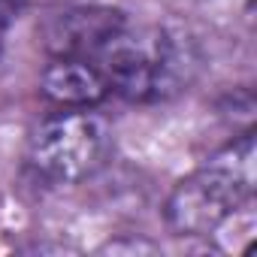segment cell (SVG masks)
<instances>
[{
  "label": "cell",
  "mask_w": 257,
  "mask_h": 257,
  "mask_svg": "<svg viewBox=\"0 0 257 257\" xmlns=\"http://www.w3.org/2000/svg\"><path fill=\"white\" fill-rule=\"evenodd\" d=\"M109 91L131 103H158L179 94L197 67L191 43L167 28L127 22L94 58Z\"/></svg>",
  "instance_id": "obj_1"
},
{
  "label": "cell",
  "mask_w": 257,
  "mask_h": 257,
  "mask_svg": "<svg viewBox=\"0 0 257 257\" xmlns=\"http://www.w3.org/2000/svg\"><path fill=\"white\" fill-rule=\"evenodd\" d=\"M254 197V134H242L167 197L164 221L176 236H209Z\"/></svg>",
  "instance_id": "obj_2"
},
{
  "label": "cell",
  "mask_w": 257,
  "mask_h": 257,
  "mask_svg": "<svg viewBox=\"0 0 257 257\" xmlns=\"http://www.w3.org/2000/svg\"><path fill=\"white\" fill-rule=\"evenodd\" d=\"M109 155L112 131L91 109H61L43 118L28 143L31 167L55 185L91 179L106 167Z\"/></svg>",
  "instance_id": "obj_3"
},
{
  "label": "cell",
  "mask_w": 257,
  "mask_h": 257,
  "mask_svg": "<svg viewBox=\"0 0 257 257\" xmlns=\"http://www.w3.org/2000/svg\"><path fill=\"white\" fill-rule=\"evenodd\" d=\"M131 22L112 7H76L58 13L46 25V49L52 58H85L94 61L109 40Z\"/></svg>",
  "instance_id": "obj_4"
},
{
  "label": "cell",
  "mask_w": 257,
  "mask_h": 257,
  "mask_svg": "<svg viewBox=\"0 0 257 257\" xmlns=\"http://www.w3.org/2000/svg\"><path fill=\"white\" fill-rule=\"evenodd\" d=\"M40 91L58 109H94L112 94L100 67L85 58H52L40 76Z\"/></svg>",
  "instance_id": "obj_5"
},
{
  "label": "cell",
  "mask_w": 257,
  "mask_h": 257,
  "mask_svg": "<svg viewBox=\"0 0 257 257\" xmlns=\"http://www.w3.org/2000/svg\"><path fill=\"white\" fill-rule=\"evenodd\" d=\"M7 28H10V4L0 0V61H4V46H7Z\"/></svg>",
  "instance_id": "obj_6"
}]
</instances>
